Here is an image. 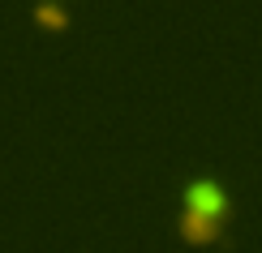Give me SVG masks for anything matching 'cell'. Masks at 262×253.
<instances>
[{
	"label": "cell",
	"instance_id": "obj_2",
	"mask_svg": "<svg viewBox=\"0 0 262 253\" xmlns=\"http://www.w3.org/2000/svg\"><path fill=\"white\" fill-rule=\"evenodd\" d=\"M35 21H39L43 30H52V35L69 30V13H64L56 0H39V5H35Z\"/></svg>",
	"mask_w": 262,
	"mask_h": 253
},
{
	"label": "cell",
	"instance_id": "obj_1",
	"mask_svg": "<svg viewBox=\"0 0 262 253\" xmlns=\"http://www.w3.org/2000/svg\"><path fill=\"white\" fill-rule=\"evenodd\" d=\"M181 219H177V232L185 245H220L224 240V223L232 215V197L215 176H193L181 193Z\"/></svg>",
	"mask_w": 262,
	"mask_h": 253
}]
</instances>
